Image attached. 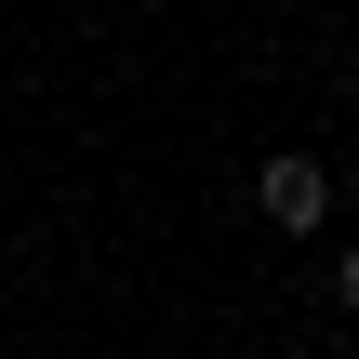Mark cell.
I'll use <instances>...</instances> for the list:
<instances>
[{
  "label": "cell",
  "mask_w": 359,
  "mask_h": 359,
  "mask_svg": "<svg viewBox=\"0 0 359 359\" xmlns=\"http://www.w3.org/2000/svg\"><path fill=\"white\" fill-rule=\"evenodd\" d=\"M253 213H266V226H293V240H306V226H333V160L280 147V160L253 173Z\"/></svg>",
  "instance_id": "obj_1"
},
{
  "label": "cell",
  "mask_w": 359,
  "mask_h": 359,
  "mask_svg": "<svg viewBox=\"0 0 359 359\" xmlns=\"http://www.w3.org/2000/svg\"><path fill=\"white\" fill-rule=\"evenodd\" d=\"M333 306L359 320V226H346V253H333Z\"/></svg>",
  "instance_id": "obj_2"
},
{
  "label": "cell",
  "mask_w": 359,
  "mask_h": 359,
  "mask_svg": "<svg viewBox=\"0 0 359 359\" xmlns=\"http://www.w3.org/2000/svg\"><path fill=\"white\" fill-rule=\"evenodd\" d=\"M333 200H346V213H359V147H346V187H333Z\"/></svg>",
  "instance_id": "obj_3"
}]
</instances>
